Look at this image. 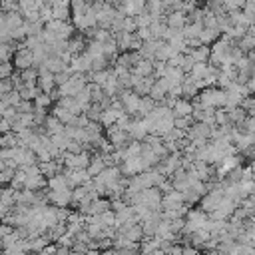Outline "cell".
Returning <instances> with one entry per match:
<instances>
[{"mask_svg": "<svg viewBox=\"0 0 255 255\" xmlns=\"http://www.w3.org/2000/svg\"><path fill=\"white\" fill-rule=\"evenodd\" d=\"M10 129H12V126H10L8 122L0 120V137H2V135H6V133H10Z\"/></svg>", "mask_w": 255, "mask_h": 255, "instance_id": "12", "label": "cell"}, {"mask_svg": "<svg viewBox=\"0 0 255 255\" xmlns=\"http://www.w3.org/2000/svg\"><path fill=\"white\" fill-rule=\"evenodd\" d=\"M10 56H12V46L0 44V62H10Z\"/></svg>", "mask_w": 255, "mask_h": 255, "instance_id": "9", "label": "cell"}, {"mask_svg": "<svg viewBox=\"0 0 255 255\" xmlns=\"http://www.w3.org/2000/svg\"><path fill=\"white\" fill-rule=\"evenodd\" d=\"M2 191H4V189H2V187H0V199H2Z\"/></svg>", "mask_w": 255, "mask_h": 255, "instance_id": "15", "label": "cell"}, {"mask_svg": "<svg viewBox=\"0 0 255 255\" xmlns=\"http://www.w3.org/2000/svg\"><path fill=\"white\" fill-rule=\"evenodd\" d=\"M36 104H38V108H40V110H42V108H44V106H48V104H50V98H48V96H44V94H42V96H38V98H36Z\"/></svg>", "mask_w": 255, "mask_h": 255, "instance_id": "13", "label": "cell"}, {"mask_svg": "<svg viewBox=\"0 0 255 255\" xmlns=\"http://www.w3.org/2000/svg\"><path fill=\"white\" fill-rule=\"evenodd\" d=\"M0 203H4L6 207H14L16 205V189H4Z\"/></svg>", "mask_w": 255, "mask_h": 255, "instance_id": "3", "label": "cell"}, {"mask_svg": "<svg viewBox=\"0 0 255 255\" xmlns=\"http://www.w3.org/2000/svg\"><path fill=\"white\" fill-rule=\"evenodd\" d=\"M18 116H20V114H18V110H16V108H6L0 120H4V122H8V124L12 126V124H14L16 120H18Z\"/></svg>", "mask_w": 255, "mask_h": 255, "instance_id": "6", "label": "cell"}, {"mask_svg": "<svg viewBox=\"0 0 255 255\" xmlns=\"http://www.w3.org/2000/svg\"><path fill=\"white\" fill-rule=\"evenodd\" d=\"M8 213H10V207H6L4 203H0V219H6Z\"/></svg>", "mask_w": 255, "mask_h": 255, "instance_id": "14", "label": "cell"}, {"mask_svg": "<svg viewBox=\"0 0 255 255\" xmlns=\"http://www.w3.org/2000/svg\"><path fill=\"white\" fill-rule=\"evenodd\" d=\"M10 233H12V227H10V225H6V223H0V243H2Z\"/></svg>", "mask_w": 255, "mask_h": 255, "instance_id": "10", "label": "cell"}, {"mask_svg": "<svg viewBox=\"0 0 255 255\" xmlns=\"http://www.w3.org/2000/svg\"><path fill=\"white\" fill-rule=\"evenodd\" d=\"M14 72V64L10 62H0V80H10Z\"/></svg>", "mask_w": 255, "mask_h": 255, "instance_id": "5", "label": "cell"}, {"mask_svg": "<svg viewBox=\"0 0 255 255\" xmlns=\"http://www.w3.org/2000/svg\"><path fill=\"white\" fill-rule=\"evenodd\" d=\"M14 175H16V169L14 167H6L2 173H0V183H12V179H14Z\"/></svg>", "mask_w": 255, "mask_h": 255, "instance_id": "8", "label": "cell"}, {"mask_svg": "<svg viewBox=\"0 0 255 255\" xmlns=\"http://www.w3.org/2000/svg\"><path fill=\"white\" fill-rule=\"evenodd\" d=\"M151 255H161V253H151Z\"/></svg>", "mask_w": 255, "mask_h": 255, "instance_id": "16", "label": "cell"}, {"mask_svg": "<svg viewBox=\"0 0 255 255\" xmlns=\"http://www.w3.org/2000/svg\"><path fill=\"white\" fill-rule=\"evenodd\" d=\"M16 110H18V114H32V106H30V102H20V106H18Z\"/></svg>", "mask_w": 255, "mask_h": 255, "instance_id": "11", "label": "cell"}, {"mask_svg": "<svg viewBox=\"0 0 255 255\" xmlns=\"http://www.w3.org/2000/svg\"><path fill=\"white\" fill-rule=\"evenodd\" d=\"M50 199H54L56 203H60V205H64V203H68V199H70V193L64 189V191H50Z\"/></svg>", "mask_w": 255, "mask_h": 255, "instance_id": "7", "label": "cell"}, {"mask_svg": "<svg viewBox=\"0 0 255 255\" xmlns=\"http://www.w3.org/2000/svg\"><path fill=\"white\" fill-rule=\"evenodd\" d=\"M14 68H18L20 72H24V70H30L36 62H34V52L32 50H28V48H20V50H16L14 52Z\"/></svg>", "mask_w": 255, "mask_h": 255, "instance_id": "1", "label": "cell"}, {"mask_svg": "<svg viewBox=\"0 0 255 255\" xmlns=\"http://www.w3.org/2000/svg\"><path fill=\"white\" fill-rule=\"evenodd\" d=\"M46 128H48V133H54V135H58V133L62 131V124H60L58 118H48Z\"/></svg>", "mask_w": 255, "mask_h": 255, "instance_id": "4", "label": "cell"}, {"mask_svg": "<svg viewBox=\"0 0 255 255\" xmlns=\"http://www.w3.org/2000/svg\"><path fill=\"white\" fill-rule=\"evenodd\" d=\"M38 86L44 90V92H50L52 88H54V76L52 74H42V76H38Z\"/></svg>", "mask_w": 255, "mask_h": 255, "instance_id": "2", "label": "cell"}]
</instances>
